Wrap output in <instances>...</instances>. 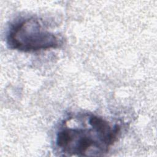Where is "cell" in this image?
I'll list each match as a JSON object with an SVG mask.
<instances>
[{"mask_svg":"<svg viewBox=\"0 0 157 157\" xmlns=\"http://www.w3.org/2000/svg\"><path fill=\"white\" fill-rule=\"evenodd\" d=\"M118 124L90 113H78L64 120L55 137V145L64 155L102 156L118 140Z\"/></svg>","mask_w":157,"mask_h":157,"instance_id":"1","label":"cell"},{"mask_svg":"<svg viewBox=\"0 0 157 157\" xmlns=\"http://www.w3.org/2000/svg\"><path fill=\"white\" fill-rule=\"evenodd\" d=\"M6 39L10 48L25 52L56 48L61 42L57 35L34 17L19 19L11 25Z\"/></svg>","mask_w":157,"mask_h":157,"instance_id":"2","label":"cell"}]
</instances>
